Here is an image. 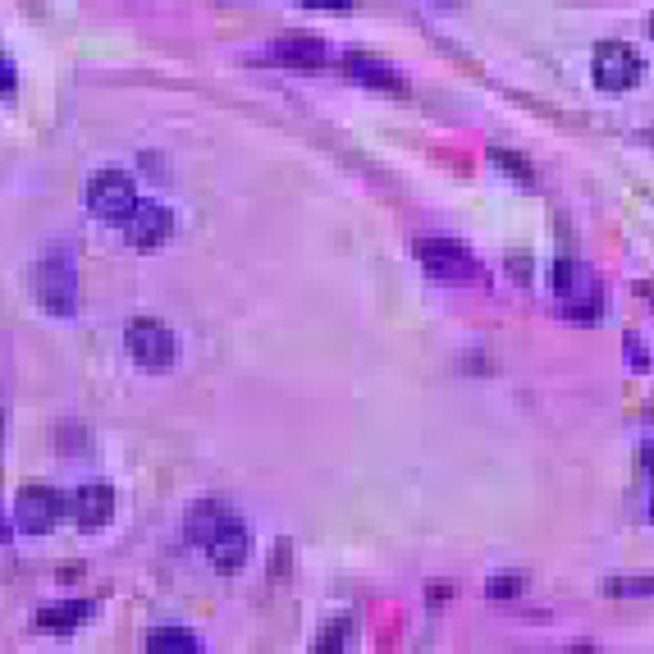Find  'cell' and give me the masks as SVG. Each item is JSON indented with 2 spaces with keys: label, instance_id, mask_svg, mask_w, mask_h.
Masks as SVG:
<instances>
[{
  "label": "cell",
  "instance_id": "obj_2",
  "mask_svg": "<svg viewBox=\"0 0 654 654\" xmlns=\"http://www.w3.org/2000/svg\"><path fill=\"white\" fill-rule=\"evenodd\" d=\"M417 261L440 285H472V279H481L476 257L453 238H417Z\"/></svg>",
  "mask_w": 654,
  "mask_h": 654
},
{
  "label": "cell",
  "instance_id": "obj_7",
  "mask_svg": "<svg viewBox=\"0 0 654 654\" xmlns=\"http://www.w3.org/2000/svg\"><path fill=\"white\" fill-rule=\"evenodd\" d=\"M124 229H129V243L138 247V253H151V247H161L170 234H174V215L165 206H156V202H138L133 215L124 221Z\"/></svg>",
  "mask_w": 654,
  "mask_h": 654
},
{
  "label": "cell",
  "instance_id": "obj_4",
  "mask_svg": "<svg viewBox=\"0 0 654 654\" xmlns=\"http://www.w3.org/2000/svg\"><path fill=\"white\" fill-rule=\"evenodd\" d=\"M65 508H69V500L60 490H51V485H28V490H19V504H14V517H19V532H28V536H46L51 526L65 517Z\"/></svg>",
  "mask_w": 654,
  "mask_h": 654
},
{
  "label": "cell",
  "instance_id": "obj_18",
  "mask_svg": "<svg viewBox=\"0 0 654 654\" xmlns=\"http://www.w3.org/2000/svg\"><path fill=\"white\" fill-rule=\"evenodd\" d=\"M0 92H6V97L14 92V65H10L6 55H0Z\"/></svg>",
  "mask_w": 654,
  "mask_h": 654
},
{
  "label": "cell",
  "instance_id": "obj_19",
  "mask_svg": "<svg viewBox=\"0 0 654 654\" xmlns=\"http://www.w3.org/2000/svg\"><path fill=\"white\" fill-rule=\"evenodd\" d=\"M307 6H317V10H349L353 0H307Z\"/></svg>",
  "mask_w": 654,
  "mask_h": 654
},
{
  "label": "cell",
  "instance_id": "obj_8",
  "mask_svg": "<svg viewBox=\"0 0 654 654\" xmlns=\"http://www.w3.org/2000/svg\"><path fill=\"white\" fill-rule=\"evenodd\" d=\"M206 554H211V564L221 568V572H238V568L247 564V532H243V522H238L234 513H225L221 526L211 532Z\"/></svg>",
  "mask_w": 654,
  "mask_h": 654
},
{
  "label": "cell",
  "instance_id": "obj_3",
  "mask_svg": "<svg viewBox=\"0 0 654 654\" xmlns=\"http://www.w3.org/2000/svg\"><path fill=\"white\" fill-rule=\"evenodd\" d=\"M133 206H138V189H133V179L124 174V170L92 174V183H87V211L97 215V221L124 225L133 215Z\"/></svg>",
  "mask_w": 654,
  "mask_h": 654
},
{
  "label": "cell",
  "instance_id": "obj_12",
  "mask_svg": "<svg viewBox=\"0 0 654 654\" xmlns=\"http://www.w3.org/2000/svg\"><path fill=\"white\" fill-rule=\"evenodd\" d=\"M344 69L357 78V83H366V87H385V92H408V83H403L389 65H380L376 55H362V51H353V55H344Z\"/></svg>",
  "mask_w": 654,
  "mask_h": 654
},
{
  "label": "cell",
  "instance_id": "obj_15",
  "mask_svg": "<svg viewBox=\"0 0 654 654\" xmlns=\"http://www.w3.org/2000/svg\"><path fill=\"white\" fill-rule=\"evenodd\" d=\"M490 161H494V165H500L504 174H517L522 183H536V170H532V165H526V161H522V156H517V151H508V147H490Z\"/></svg>",
  "mask_w": 654,
  "mask_h": 654
},
{
  "label": "cell",
  "instance_id": "obj_6",
  "mask_svg": "<svg viewBox=\"0 0 654 654\" xmlns=\"http://www.w3.org/2000/svg\"><path fill=\"white\" fill-rule=\"evenodd\" d=\"M641 74H645V65H641V55L632 46H622V42H600L596 46V83L604 92H628V87L641 83Z\"/></svg>",
  "mask_w": 654,
  "mask_h": 654
},
{
  "label": "cell",
  "instance_id": "obj_23",
  "mask_svg": "<svg viewBox=\"0 0 654 654\" xmlns=\"http://www.w3.org/2000/svg\"><path fill=\"white\" fill-rule=\"evenodd\" d=\"M650 517H654V504H650Z\"/></svg>",
  "mask_w": 654,
  "mask_h": 654
},
{
  "label": "cell",
  "instance_id": "obj_10",
  "mask_svg": "<svg viewBox=\"0 0 654 654\" xmlns=\"http://www.w3.org/2000/svg\"><path fill=\"white\" fill-rule=\"evenodd\" d=\"M87 613H92V604H87V600H65V604L37 609L33 628H37V632H46V636H69V632H78L83 622H87Z\"/></svg>",
  "mask_w": 654,
  "mask_h": 654
},
{
  "label": "cell",
  "instance_id": "obj_11",
  "mask_svg": "<svg viewBox=\"0 0 654 654\" xmlns=\"http://www.w3.org/2000/svg\"><path fill=\"white\" fill-rule=\"evenodd\" d=\"M275 60H279V65H293V69H321L325 65V42L321 37H307V33L279 37L275 42Z\"/></svg>",
  "mask_w": 654,
  "mask_h": 654
},
{
  "label": "cell",
  "instance_id": "obj_1",
  "mask_svg": "<svg viewBox=\"0 0 654 654\" xmlns=\"http://www.w3.org/2000/svg\"><path fill=\"white\" fill-rule=\"evenodd\" d=\"M37 302L55 317H74L78 311V275L69 247H51V257L37 261Z\"/></svg>",
  "mask_w": 654,
  "mask_h": 654
},
{
  "label": "cell",
  "instance_id": "obj_17",
  "mask_svg": "<svg viewBox=\"0 0 654 654\" xmlns=\"http://www.w3.org/2000/svg\"><path fill=\"white\" fill-rule=\"evenodd\" d=\"M490 596H494V600H513V596H522V577H494V581H490Z\"/></svg>",
  "mask_w": 654,
  "mask_h": 654
},
{
  "label": "cell",
  "instance_id": "obj_21",
  "mask_svg": "<svg viewBox=\"0 0 654 654\" xmlns=\"http://www.w3.org/2000/svg\"><path fill=\"white\" fill-rule=\"evenodd\" d=\"M6 540H10V526H6V522H0V545H6Z\"/></svg>",
  "mask_w": 654,
  "mask_h": 654
},
{
  "label": "cell",
  "instance_id": "obj_20",
  "mask_svg": "<svg viewBox=\"0 0 654 654\" xmlns=\"http://www.w3.org/2000/svg\"><path fill=\"white\" fill-rule=\"evenodd\" d=\"M641 467H645V472L654 476V449H645V453H641Z\"/></svg>",
  "mask_w": 654,
  "mask_h": 654
},
{
  "label": "cell",
  "instance_id": "obj_5",
  "mask_svg": "<svg viewBox=\"0 0 654 654\" xmlns=\"http://www.w3.org/2000/svg\"><path fill=\"white\" fill-rule=\"evenodd\" d=\"M124 349H129V357L147 371H165L174 362V334L161 325V321H133L129 330H124Z\"/></svg>",
  "mask_w": 654,
  "mask_h": 654
},
{
  "label": "cell",
  "instance_id": "obj_9",
  "mask_svg": "<svg viewBox=\"0 0 654 654\" xmlns=\"http://www.w3.org/2000/svg\"><path fill=\"white\" fill-rule=\"evenodd\" d=\"M69 508H74L78 526L97 532V526H106L110 513H115V494H110V485H101V481H87V485H78V494L69 500Z\"/></svg>",
  "mask_w": 654,
  "mask_h": 654
},
{
  "label": "cell",
  "instance_id": "obj_22",
  "mask_svg": "<svg viewBox=\"0 0 654 654\" xmlns=\"http://www.w3.org/2000/svg\"><path fill=\"white\" fill-rule=\"evenodd\" d=\"M650 33H654V19H650Z\"/></svg>",
  "mask_w": 654,
  "mask_h": 654
},
{
  "label": "cell",
  "instance_id": "obj_14",
  "mask_svg": "<svg viewBox=\"0 0 654 654\" xmlns=\"http://www.w3.org/2000/svg\"><path fill=\"white\" fill-rule=\"evenodd\" d=\"M147 650L151 654H165V650H197V641L183 632V628H165V632H151L147 636Z\"/></svg>",
  "mask_w": 654,
  "mask_h": 654
},
{
  "label": "cell",
  "instance_id": "obj_16",
  "mask_svg": "<svg viewBox=\"0 0 654 654\" xmlns=\"http://www.w3.org/2000/svg\"><path fill=\"white\" fill-rule=\"evenodd\" d=\"M604 590L609 596H654V577H613Z\"/></svg>",
  "mask_w": 654,
  "mask_h": 654
},
{
  "label": "cell",
  "instance_id": "obj_13",
  "mask_svg": "<svg viewBox=\"0 0 654 654\" xmlns=\"http://www.w3.org/2000/svg\"><path fill=\"white\" fill-rule=\"evenodd\" d=\"M549 285H554V293L558 298H581L586 293V275H581V266L572 261V257H558L554 261V270H549Z\"/></svg>",
  "mask_w": 654,
  "mask_h": 654
}]
</instances>
